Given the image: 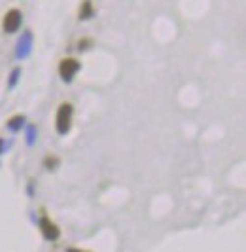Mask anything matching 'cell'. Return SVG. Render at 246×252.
Wrapping results in <instances>:
<instances>
[{
  "instance_id": "cell-7",
  "label": "cell",
  "mask_w": 246,
  "mask_h": 252,
  "mask_svg": "<svg viewBox=\"0 0 246 252\" xmlns=\"http://www.w3.org/2000/svg\"><path fill=\"white\" fill-rule=\"evenodd\" d=\"M87 44H89V40H80V50H82V51L87 50V48H89Z\"/></svg>"
},
{
  "instance_id": "cell-6",
  "label": "cell",
  "mask_w": 246,
  "mask_h": 252,
  "mask_svg": "<svg viewBox=\"0 0 246 252\" xmlns=\"http://www.w3.org/2000/svg\"><path fill=\"white\" fill-rule=\"evenodd\" d=\"M21 122H23V116H15V118H13L12 122H10V127H12V129H17Z\"/></svg>"
},
{
  "instance_id": "cell-8",
  "label": "cell",
  "mask_w": 246,
  "mask_h": 252,
  "mask_svg": "<svg viewBox=\"0 0 246 252\" xmlns=\"http://www.w3.org/2000/svg\"><path fill=\"white\" fill-rule=\"evenodd\" d=\"M66 252H86V251H80V249H66Z\"/></svg>"
},
{
  "instance_id": "cell-5",
  "label": "cell",
  "mask_w": 246,
  "mask_h": 252,
  "mask_svg": "<svg viewBox=\"0 0 246 252\" xmlns=\"http://www.w3.org/2000/svg\"><path fill=\"white\" fill-rule=\"evenodd\" d=\"M93 15V4L89 0H84L82 8H80V19H89Z\"/></svg>"
},
{
  "instance_id": "cell-4",
  "label": "cell",
  "mask_w": 246,
  "mask_h": 252,
  "mask_svg": "<svg viewBox=\"0 0 246 252\" xmlns=\"http://www.w3.org/2000/svg\"><path fill=\"white\" fill-rule=\"evenodd\" d=\"M40 231H42V235L46 237L48 241H55L59 237V227L55 226L49 218H42V222H40Z\"/></svg>"
},
{
  "instance_id": "cell-1",
  "label": "cell",
  "mask_w": 246,
  "mask_h": 252,
  "mask_svg": "<svg viewBox=\"0 0 246 252\" xmlns=\"http://www.w3.org/2000/svg\"><path fill=\"white\" fill-rule=\"evenodd\" d=\"M70 122H72V104L70 102H62L57 110V120H55V126L57 131L64 135L70 131Z\"/></svg>"
},
{
  "instance_id": "cell-2",
  "label": "cell",
  "mask_w": 246,
  "mask_h": 252,
  "mask_svg": "<svg viewBox=\"0 0 246 252\" xmlns=\"http://www.w3.org/2000/svg\"><path fill=\"white\" fill-rule=\"evenodd\" d=\"M21 21H23V15L19 10H8L6 15H4V19H2V29H4V32H15L19 27H21Z\"/></svg>"
},
{
  "instance_id": "cell-3",
  "label": "cell",
  "mask_w": 246,
  "mask_h": 252,
  "mask_svg": "<svg viewBox=\"0 0 246 252\" xmlns=\"http://www.w3.org/2000/svg\"><path fill=\"white\" fill-rule=\"evenodd\" d=\"M78 70H80V63H78L76 59H72V57L62 59L61 64H59V74H61V78L66 80V82H70Z\"/></svg>"
},
{
  "instance_id": "cell-9",
  "label": "cell",
  "mask_w": 246,
  "mask_h": 252,
  "mask_svg": "<svg viewBox=\"0 0 246 252\" xmlns=\"http://www.w3.org/2000/svg\"><path fill=\"white\" fill-rule=\"evenodd\" d=\"M0 144H2V142H0Z\"/></svg>"
}]
</instances>
